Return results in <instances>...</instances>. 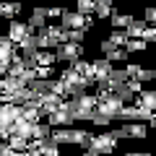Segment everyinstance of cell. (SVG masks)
I'll return each mask as SVG.
<instances>
[{
    "instance_id": "cell-4",
    "label": "cell",
    "mask_w": 156,
    "mask_h": 156,
    "mask_svg": "<svg viewBox=\"0 0 156 156\" xmlns=\"http://www.w3.org/2000/svg\"><path fill=\"white\" fill-rule=\"evenodd\" d=\"M125 101L122 99H117L115 94L112 96H101L99 99V115L109 117V120H122V112H125Z\"/></svg>"
},
{
    "instance_id": "cell-28",
    "label": "cell",
    "mask_w": 156,
    "mask_h": 156,
    "mask_svg": "<svg viewBox=\"0 0 156 156\" xmlns=\"http://www.w3.org/2000/svg\"><path fill=\"white\" fill-rule=\"evenodd\" d=\"M39 81H55V68H37Z\"/></svg>"
},
{
    "instance_id": "cell-32",
    "label": "cell",
    "mask_w": 156,
    "mask_h": 156,
    "mask_svg": "<svg viewBox=\"0 0 156 156\" xmlns=\"http://www.w3.org/2000/svg\"><path fill=\"white\" fill-rule=\"evenodd\" d=\"M143 42H146V44H156V26H148V29H146Z\"/></svg>"
},
{
    "instance_id": "cell-20",
    "label": "cell",
    "mask_w": 156,
    "mask_h": 156,
    "mask_svg": "<svg viewBox=\"0 0 156 156\" xmlns=\"http://www.w3.org/2000/svg\"><path fill=\"white\" fill-rule=\"evenodd\" d=\"M16 135H21L26 140H34V125L26 122V120H18L16 122Z\"/></svg>"
},
{
    "instance_id": "cell-6",
    "label": "cell",
    "mask_w": 156,
    "mask_h": 156,
    "mask_svg": "<svg viewBox=\"0 0 156 156\" xmlns=\"http://www.w3.org/2000/svg\"><path fill=\"white\" fill-rule=\"evenodd\" d=\"M112 73H115V65H112L107 57H99V60H91V83H101V81H109Z\"/></svg>"
},
{
    "instance_id": "cell-16",
    "label": "cell",
    "mask_w": 156,
    "mask_h": 156,
    "mask_svg": "<svg viewBox=\"0 0 156 156\" xmlns=\"http://www.w3.org/2000/svg\"><path fill=\"white\" fill-rule=\"evenodd\" d=\"M34 62H37V68H52L57 62V55L50 50H39V55L34 57Z\"/></svg>"
},
{
    "instance_id": "cell-31",
    "label": "cell",
    "mask_w": 156,
    "mask_h": 156,
    "mask_svg": "<svg viewBox=\"0 0 156 156\" xmlns=\"http://www.w3.org/2000/svg\"><path fill=\"white\" fill-rule=\"evenodd\" d=\"M109 135H112L115 140H122V138H128V128H125V125H122V128H112Z\"/></svg>"
},
{
    "instance_id": "cell-21",
    "label": "cell",
    "mask_w": 156,
    "mask_h": 156,
    "mask_svg": "<svg viewBox=\"0 0 156 156\" xmlns=\"http://www.w3.org/2000/svg\"><path fill=\"white\" fill-rule=\"evenodd\" d=\"M146 29H148V23H146V21H133V23H130V29H128V37L130 39H143Z\"/></svg>"
},
{
    "instance_id": "cell-5",
    "label": "cell",
    "mask_w": 156,
    "mask_h": 156,
    "mask_svg": "<svg viewBox=\"0 0 156 156\" xmlns=\"http://www.w3.org/2000/svg\"><path fill=\"white\" fill-rule=\"evenodd\" d=\"M115 148H117V140L109 135V130H104V133L94 135L89 151H94V154H99V156H109V154H115Z\"/></svg>"
},
{
    "instance_id": "cell-22",
    "label": "cell",
    "mask_w": 156,
    "mask_h": 156,
    "mask_svg": "<svg viewBox=\"0 0 156 156\" xmlns=\"http://www.w3.org/2000/svg\"><path fill=\"white\" fill-rule=\"evenodd\" d=\"M76 11L81 13V16H91V13L96 16V3H94V0H78V3H76Z\"/></svg>"
},
{
    "instance_id": "cell-11",
    "label": "cell",
    "mask_w": 156,
    "mask_h": 156,
    "mask_svg": "<svg viewBox=\"0 0 156 156\" xmlns=\"http://www.w3.org/2000/svg\"><path fill=\"white\" fill-rule=\"evenodd\" d=\"M47 122H50L55 130H57V128H70V125L76 122V117H73V115H70V109H68V101H65V107H62V109H57L55 115L47 117Z\"/></svg>"
},
{
    "instance_id": "cell-29",
    "label": "cell",
    "mask_w": 156,
    "mask_h": 156,
    "mask_svg": "<svg viewBox=\"0 0 156 156\" xmlns=\"http://www.w3.org/2000/svg\"><path fill=\"white\" fill-rule=\"evenodd\" d=\"M91 122H94L96 128H109V125H112V120H109V117H104V115H99V112H96Z\"/></svg>"
},
{
    "instance_id": "cell-14",
    "label": "cell",
    "mask_w": 156,
    "mask_h": 156,
    "mask_svg": "<svg viewBox=\"0 0 156 156\" xmlns=\"http://www.w3.org/2000/svg\"><path fill=\"white\" fill-rule=\"evenodd\" d=\"M52 140L57 146H73V128H57L52 130Z\"/></svg>"
},
{
    "instance_id": "cell-26",
    "label": "cell",
    "mask_w": 156,
    "mask_h": 156,
    "mask_svg": "<svg viewBox=\"0 0 156 156\" xmlns=\"http://www.w3.org/2000/svg\"><path fill=\"white\" fill-rule=\"evenodd\" d=\"M52 94H57V96H62V99H68V96H70V89H68V83H62L60 78H57V81H52Z\"/></svg>"
},
{
    "instance_id": "cell-37",
    "label": "cell",
    "mask_w": 156,
    "mask_h": 156,
    "mask_svg": "<svg viewBox=\"0 0 156 156\" xmlns=\"http://www.w3.org/2000/svg\"><path fill=\"white\" fill-rule=\"evenodd\" d=\"M151 128H154V130H156V117H154V120H151Z\"/></svg>"
},
{
    "instance_id": "cell-10",
    "label": "cell",
    "mask_w": 156,
    "mask_h": 156,
    "mask_svg": "<svg viewBox=\"0 0 156 156\" xmlns=\"http://www.w3.org/2000/svg\"><path fill=\"white\" fill-rule=\"evenodd\" d=\"M37 101H39V107H42V112H44V117H50V115H55L57 109H62L68 99H62V96H57V94H44V96H39Z\"/></svg>"
},
{
    "instance_id": "cell-33",
    "label": "cell",
    "mask_w": 156,
    "mask_h": 156,
    "mask_svg": "<svg viewBox=\"0 0 156 156\" xmlns=\"http://www.w3.org/2000/svg\"><path fill=\"white\" fill-rule=\"evenodd\" d=\"M83 39H86V31H70V42H73V44L83 47Z\"/></svg>"
},
{
    "instance_id": "cell-1",
    "label": "cell",
    "mask_w": 156,
    "mask_h": 156,
    "mask_svg": "<svg viewBox=\"0 0 156 156\" xmlns=\"http://www.w3.org/2000/svg\"><path fill=\"white\" fill-rule=\"evenodd\" d=\"M68 109L76 120H94V115L99 112V99L96 94H83L68 101Z\"/></svg>"
},
{
    "instance_id": "cell-24",
    "label": "cell",
    "mask_w": 156,
    "mask_h": 156,
    "mask_svg": "<svg viewBox=\"0 0 156 156\" xmlns=\"http://www.w3.org/2000/svg\"><path fill=\"white\" fill-rule=\"evenodd\" d=\"M29 143H31V140L21 138V135H13V138L8 140V146H11L13 151H18V154H23V151H29Z\"/></svg>"
},
{
    "instance_id": "cell-9",
    "label": "cell",
    "mask_w": 156,
    "mask_h": 156,
    "mask_svg": "<svg viewBox=\"0 0 156 156\" xmlns=\"http://www.w3.org/2000/svg\"><path fill=\"white\" fill-rule=\"evenodd\" d=\"M8 37L21 47L23 42L31 37V26H29V21H11V23H8Z\"/></svg>"
},
{
    "instance_id": "cell-39",
    "label": "cell",
    "mask_w": 156,
    "mask_h": 156,
    "mask_svg": "<svg viewBox=\"0 0 156 156\" xmlns=\"http://www.w3.org/2000/svg\"><path fill=\"white\" fill-rule=\"evenodd\" d=\"M154 89H156V81H154Z\"/></svg>"
},
{
    "instance_id": "cell-34",
    "label": "cell",
    "mask_w": 156,
    "mask_h": 156,
    "mask_svg": "<svg viewBox=\"0 0 156 156\" xmlns=\"http://www.w3.org/2000/svg\"><path fill=\"white\" fill-rule=\"evenodd\" d=\"M62 13H65V8H50L47 16H50V18H62Z\"/></svg>"
},
{
    "instance_id": "cell-19",
    "label": "cell",
    "mask_w": 156,
    "mask_h": 156,
    "mask_svg": "<svg viewBox=\"0 0 156 156\" xmlns=\"http://www.w3.org/2000/svg\"><path fill=\"white\" fill-rule=\"evenodd\" d=\"M112 16H115L112 0H96V18H112Z\"/></svg>"
},
{
    "instance_id": "cell-30",
    "label": "cell",
    "mask_w": 156,
    "mask_h": 156,
    "mask_svg": "<svg viewBox=\"0 0 156 156\" xmlns=\"http://www.w3.org/2000/svg\"><path fill=\"white\" fill-rule=\"evenodd\" d=\"M143 21L148 26H156V8H146L143 11Z\"/></svg>"
},
{
    "instance_id": "cell-35",
    "label": "cell",
    "mask_w": 156,
    "mask_h": 156,
    "mask_svg": "<svg viewBox=\"0 0 156 156\" xmlns=\"http://www.w3.org/2000/svg\"><path fill=\"white\" fill-rule=\"evenodd\" d=\"M125 156H151V154H146V151H128Z\"/></svg>"
},
{
    "instance_id": "cell-40",
    "label": "cell",
    "mask_w": 156,
    "mask_h": 156,
    "mask_svg": "<svg viewBox=\"0 0 156 156\" xmlns=\"http://www.w3.org/2000/svg\"><path fill=\"white\" fill-rule=\"evenodd\" d=\"M154 135H156V130H154Z\"/></svg>"
},
{
    "instance_id": "cell-8",
    "label": "cell",
    "mask_w": 156,
    "mask_h": 156,
    "mask_svg": "<svg viewBox=\"0 0 156 156\" xmlns=\"http://www.w3.org/2000/svg\"><path fill=\"white\" fill-rule=\"evenodd\" d=\"M156 117V112L146 109V107H138V104H128L122 112V122L128 120V122H151Z\"/></svg>"
},
{
    "instance_id": "cell-36",
    "label": "cell",
    "mask_w": 156,
    "mask_h": 156,
    "mask_svg": "<svg viewBox=\"0 0 156 156\" xmlns=\"http://www.w3.org/2000/svg\"><path fill=\"white\" fill-rule=\"evenodd\" d=\"M83 156H99V154H94V151H83Z\"/></svg>"
},
{
    "instance_id": "cell-7",
    "label": "cell",
    "mask_w": 156,
    "mask_h": 156,
    "mask_svg": "<svg viewBox=\"0 0 156 156\" xmlns=\"http://www.w3.org/2000/svg\"><path fill=\"white\" fill-rule=\"evenodd\" d=\"M55 55H57V62H68V65H73V62L83 60V47H81V44H73V42H68V44L57 47Z\"/></svg>"
},
{
    "instance_id": "cell-18",
    "label": "cell",
    "mask_w": 156,
    "mask_h": 156,
    "mask_svg": "<svg viewBox=\"0 0 156 156\" xmlns=\"http://www.w3.org/2000/svg\"><path fill=\"white\" fill-rule=\"evenodd\" d=\"M18 13H21V3H3V5H0V16H3V18L16 21Z\"/></svg>"
},
{
    "instance_id": "cell-15",
    "label": "cell",
    "mask_w": 156,
    "mask_h": 156,
    "mask_svg": "<svg viewBox=\"0 0 156 156\" xmlns=\"http://www.w3.org/2000/svg\"><path fill=\"white\" fill-rule=\"evenodd\" d=\"M135 104L146 107V109H151V112H156V89H146L143 94L135 99Z\"/></svg>"
},
{
    "instance_id": "cell-12",
    "label": "cell",
    "mask_w": 156,
    "mask_h": 156,
    "mask_svg": "<svg viewBox=\"0 0 156 156\" xmlns=\"http://www.w3.org/2000/svg\"><path fill=\"white\" fill-rule=\"evenodd\" d=\"M47 18H50V16H47V11L37 8V11L31 13V18H29V26H31V31H34V29H37V34H39V31H44V29L50 26V23H47Z\"/></svg>"
},
{
    "instance_id": "cell-3",
    "label": "cell",
    "mask_w": 156,
    "mask_h": 156,
    "mask_svg": "<svg viewBox=\"0 0 156 156\" xmlns=\"http://www.w3.org/2000/svg\"><path fill=\"white\" fill-rule=\"evenodd\" d=\"M60 26L65 29V31H89V29L94 26V18L91 16H81L78 11H65Z\"/></svg>"
},
{
    "instance_id": "cell-2",
    "label": "cell",
    "mask_w": 156,
    "mask_h": 156,
    "mask_svg": "<svg viewBox=\"0 0 156 156\" xmlns=\"http://www.w3.org/2000/svg\"><path fill=\"white\" fill-rule=\"evenodd\" d=\"M57 78H60L62 83H68V89H70V96H73V99H76V96H83V94H86V89H89V86H94L89 78L78 76L73 68H62V73H60Z\"/></svg>"
},
{
    "instance_id": "cell-23",
    "label": "cell",
    "mask_w": 156,
    "mask_h": 156,
    "mask_svg": "<svg viewBox=\"0 0 156 156\" xmlns=\"http://www.w3.org/2000/svg\"><path fill=\"white\" fill-rule=\"evenodd\" d=\"M128 81H130L128 70H125V68H115V73H112V78H109V83H112V86H122V83H128Z\"/></svg>"
},
{
    "instance_id": "cell-27",
    "label": "cell",
    "mask_w": 156,
    "mask_h": 156,
    "mask_svg": "<svg viewBox=\"0 0 156 156\" xmlns=\"http://www.w3.org/2000/svg\"><path fill=\"white\" fill-rule=\"evenodd\" d=\"M107 60L115 65V62H125V65H130V60H128V50H115L112 55H107Z\"/></svg>"
},
{
    "instance_id": "cell-17",
    "label": "cell",
    "mask_w": 156,
    "mask_h": 156,
    "mask_svg": "<svg viewBox=\"0 0 156 156\" xmlns=\"http://www.w3.org/2000/svg\"><path fill=\"white\" fill-rule=\"evenodd\" d=\"M125 128H128V138H146V135H148V125L146 122H128L125 125Z\"/></svg>"
},
{
    "instance_id": "cell-25",
    "label": "cell",
    "mask_w": 156,
    "mask_h": 156,
    "mask_svg": "<svg viewBox=\"0 0 156 156\" xmlns=\"http://www.w3.org/2000/svg\"><path fill=\"white\" fill-rule=\"evenodd\" d=\"M146 47H148V44H146L143 39H130L125 50H128V55H135V52H146Z\"/></svg>"
},
{
    "instance_id": "cell-38",
    "label": "cell",
    "mask_w": 156,
    "mask_h": 156,
    "mask_svg": "<svg viewBox=\"0 0 156 156\" xmlns=\"http://www.w3.org/2000/svg\"><path fill=\"white\" fill-rule=\"evenodd\" d=\"M154 70H156V55H154Z\"/></svg>"
},
{
    "instance_id": "cell-13",
    "label": "cell",
    "mask_w": 156,
    "mask_h": 156,
    "mask_svg": "<svg viewBox=\"0 0 156 156\" xmlns=\"http://www.w3.org/2000/svg\"><path fill=\"white\" fill-rule=\"evenodd\" d=\"M109 21H112V26H115V31H128L130 23H133L135 18L130 16V13H117V11H115V16H112Z\"/></svg>"
}]
</instances>
